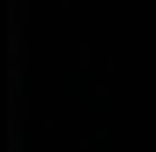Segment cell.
I'll use <instances>...</instances> for the list:
<instances>
[]
</instances>
